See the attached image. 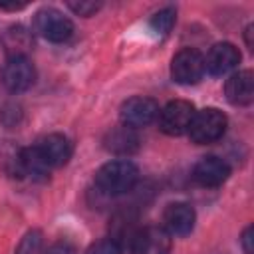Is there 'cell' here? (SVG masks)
Returning a JSON list of instances; mask_svg holds the SVG:
<instances>
[{
	"mask_svg": "<svg viewBox=\"0 0 254 254\" xmlns=\"http://www.w3.org/2000/svg\"><path fill=\"white\" fill-rule=\"evenodd\" d=\"M26 6V2H0L2 10H22Z\"/></svg>",
	"mask_w": 254,
	"mask_h": 254,
	"instance_id": "603a6c76",
	"label": "cell"
},
{
	"mask_svg": "<svg viewBox=\"0 0 254 254\" xmlns=\"http://www.w3.org/2000/svg\"><path fill=\"white\" fill-rule=\"evenodd\" d=\"M230 177V167L224 159L216 157V155H208L202 157L194 169H192V179L196 185L206 187V189H214L220 187L222 183H226V179Z\"/></svg>",
	"mask_w": 254,
	"mask_h": 254,
	"instance_id": "30bf717a",
	"label": "cell"
},
{
	"mask_svg": "<svg viewBox=\"0 0 254 254\" xmlns=\"http://www.w3.org/2000/svg\"><path fill=\"white\" fill-rule=\"evenodd\" d=\"M196 212L189 202H171L163 212V228L171 236H187L192 232Z\"/></svg>",
	"mask_w": 254,
	"mask_h": 254,
	"instance_id": "8fae6325",
	"label": "cell"
},
{
	"mask_svg": "<svg viewBox=\"0 0 254 254\" xmlns=\"http://www.w3.org/2000/svg\"><path fill=\"white\" fill-rule=\"evenodd\" d=\"M20 171H22V177H30L34 181H46L50 167L44 163L42 155L32 145V147L20 149Z\"/></svg>",
	"mask_w": 254,
	"mask_h": 254,
	"instance_id": "2e32d148",
	"label": "cell"
},
{
	"mask_svg": "<svg viewBox=\"0 0 254 254\" xmlns=\"http://www.w3.org/2000/svg\"><path fill=\"white\" fill-rule=\"evenodd\" d=\"M137 222V212L133 208H123L119 212H115V216L111 218V224H109V232H111V240H115L119 246H123L125 240L131 242L133 234L139 230L135 226Z\"/></svg>",
	"mask_w": 254,
	"mask_h": 254,
	"instance_id": "9a60e30c",
	"label": "cell"
},
{
	"mask_svg": "<svg viewBox=\"0 0 254 254\" xmlns=\"http://www.w3.org/2000/svg\"><path fill=\"white\" fill-rule=\"evenodd\" d=\"M42 238L44 236H42V232L38 228L28 230L22 236V240H20L18 248L14 250V254H40V250H42Z\"/></svg>",
	"mask_w": 254,
	"mask_h": 254,
	"instance_id": "ac0fdd59",
	"label": "cell"
},
{
	"mask_svg": "<svg viewBox=\"0 0 254 254\" xmlns=\"http://www.w3.org/2000/svg\"><path fill=\"white\" fill-rule=\"evenodd\" d=\"M173 238L163 226H145L139 228L131 242V254H171Z\"/></svg>",
	"mask_w": 254,
	"mask_h": 254,
	"instance_id": "ba28073f",
	"label": "cell"
},
{
	"mask_svg": "<svg viewBox=\"0 0 254 254\" xmlns=\"http://www.w3.org/2000/svg\"><path fill=\"white\" fill-rule=\"evenodd\" d=\"M228 119L226 115L216 107H204L200 111H194V117L189 127V137L196 145H210L216 143L224 131H226Z\"/></svg>",
	"mask_w": 254,
	"mask_h": 254,
	"instance_id": "7a4b0ae2",
	"label": "cell"
},
{
	"mask_svg": "<svg viewBox=\"0 0 254 254\" xmlns=\"http://www.w3.org/2000/svg\"><path fill=\"white\" fill-rule=\"evenodd\" d=\"M240 244H242V250L244 254H254V228L252 224H248L242 234H240Z\"/></svg>",
	"mask_w": 254,
	"mask_h": 254,
	"instance_id": "44dd1931",
	"label": "cell"
},
{
	"mask_svg": "<svg viewBox=\"0 0 254 254\" xmlns=\"http://www.w3.org/2000/svg\"><path fill=\"white\" fill-rule=\"evenodd\" d=\"M141 145V139L137 135V129H131L127 125H117L111 127L105 135H103V147L105 151L119 155V157H129L133 153H137Z\"/></svg>",
	"mask_w": 254,
	"mask_h": 254,
	"instance_id": "4fadbf2b",
	"label": "cell"
},
{
	"mask_svg": "<svg viewBox=\"0 0 254 254\" xmlns=\"http://www.w3.org/2000/svg\"><path fill=\"white\" fill-rule=\"evenodd\" d=\"M0 79L4 87L12 93L28 91L36 83V67L24 54H10L0 69Z\"/></svg>",
	"mask_w": 254,
	"mask_h": 254,
	"instance_id": "3957f363",
	"label": "cell"
},
{
	"mask_svg": "<svg viewBox=\"0 0 254 254\" xmlns=\"http://www.w3.org/2000/svg\"><path fill=\"white\" fill-rule=\"evenodd\" d=\"M38 153L42 155L44 163L50 167V169H58V167H64L71 155H73V145L71 141L62 135V133H50V135H44L36 145Z\"/></svg>",
	"mask_w": 254,
	"mask_h": 254,
	"instance_id": "9c48e42d",
	"label": "cell"
},
{
	"mask_svg": "<svg viewBox=\"0 0 254 254\" xmlns=\"http://www.w3.org/2000/svg\"><path fill=\"white\" fill-rule=\"evenodd\" d=\"M159 115V105L155 99L145 97V95H135L123 101L119 109V119L123 125L131 129H141L151 125Z\"/></svg>",
	"mask_w": 254,
	"mask_h": 254,
	"instance_id": "52a82bcc",
	"label": "cell"
},
{
	"mask_svg": "<svg viewBox=\"0 0 254 254\" xmlns=\"http://www.w3.org/2000/svg\"><path fill=\"white\" fill-rule=\"evenodd\" d=\"M226 99L236 107H246L254 101V73L250 69L234 71L224 83Z\"/></svg>",
	"mask_w": 254,
	"mask_h": 254,
	"instance_id": "5bb4252c",
	"label": "cell"
},
{
	"mask_svg": "<svg viewBox=\"0 0 254 254\" xmlns=\"http://www.w3.org/2000/svg\"><path fill=\"white\" fill-rule=\"evenodd\" d=\"M240 64V52L230 42H218L214 44L206 58H204V69L210 75H226Z\"/></svg>",
	"mask_w": 254,
	"mask_h": 254,
	"instance_id": "7c38bea8",
	"label": "cell"
},
{
	"mask_svg": "<svg viewBox=\"0 0 254 254\" xmlns=\"http://www.w3.org/2000/svg\"><path fill=\"white\" fill-rule=\"evenodd\" d=\"M46 254H75V248L67 240H58L46 250Z\"/></svg>",
	"mask_w": 254,
	"mask_h": 254,
	"instance_id": "7402d4cb",
	"label": "cell"
},
{
	"mask_svg": "<svg viewBox=\"0 0 254 254\" xmlns=\"http://www.w3.org/2000/svg\"><path fill=\"white\" fill-rule=\"evenodd\" d=\"M85 254H123V246H119L115 240L111 238H103V240H97L93 242Z\"/></svg>",
	"mask_w": 254,
	"mask_h": 254,
	"instance_id": "d6986e66",
	"label": "cell"
},
{
	"mask_svg": "<svg viewBox=\"0 0 254 254\" xmlns=\"http://www.w3.org/2000/svg\"><path fill=\"white\" fill-rule=\"evenodd\" d=\"M252 32H254V26L250 24V26L246 28V32H244V36H246V46H248L250 50L254 48V44H252Z\"/></svg>",
	"mask_w": 254,
	"mask_h": 254,
	"instance_id": "cb8c5ba5",
	"label": "cell"
},
{
	"mask_svg": "<svg viewBox=\"0 0 254 254\" xmlns=\"http://www.w3.org/2000/svg\"><path fill=\"white\" fill-rule=\"evenodd\" d=\"M175 20H177V10L175 8H163L151 16L149 26L157 36H167L173 30Z\"/></svg>",
	"mask_w": 254,
	"mask_h": 254,
	"instance_id": "e0dca14e",
	"label": "cell"
},
{
	"mask_svg": "<svg viewBox=\"0 0 254 254\" xmlns=\"http://www.w3.org/2000/svg\"><path fill=\"white\" fill-rule=\"evenodd\" d=\"M34 28L44 40L54 42V44L67 42L73 34V22L56 8L38 10L34 18Z\"/></svg>",
	"mask_w": 254,
	"mask_h": 254,
	"instance_id": "277c9868",
	"label": "cell"
},
{
	"mask_svg": "<svg viewBox=\"0 0 254 254\" xmlns=\"http://www.w3.org/2000/svg\"><path fill=\"white\" fill-rule=\"evenodd\" d=\"M204 71V56L194 48H183L171 60V77L181 85L198 83Z\"/></svg>",
	"mask_w": 254,
	"mask_h": 254,
	"instance_id": "5b68a950",
	"label": "cell"
},
{
	"mask_svg": "<svg viewBox=\"0 0 254 254\" xmlns=\"http://www.w3.org/2000/svg\"><path fill=\"white\" fill-rule=\"evenodd\" d=\"M139 181V169L129 159H113L95 171V187L107 196L129 192Z\"/></svg>",
	"mask_w": 254,
	"mask_h": 254,
	"instance_id": "6da1fadb",
	"label": "cell"
},
{
	"mask_svg": "<svg viewBox=\"0 0 254 254\" xmlns=\"http://www.w3.org/2000/svg\"><path fill=\"white\" fill-rule=\"evenodd\" d=\"M67 8H69L73 14L87 18V16H93V14H95V12L101 8V2H91V0H81V2H67Z\"/></svg>",
	"mask_w": 254,
	"mask_h": 254,
	"instance_id": "ffe728a7",
	"label": "cell"
},
{
	"mask_svg": "<svg viewBox=\"0 0 254 254\" xmlns=\"http://www.w3.org/2000/svg\"><path fill=\"white\" fill-rule=\"evenodd\" d=\"M159 129L165 135L179 137L185 135L190 127V121L194 117V107L187 99H175L169 101L163 109H159Z\"/></svg>",
	"mask_w": 254,
	"mask_h": 254,
	"instance_id": "8992f818",
	"label": "cell"
}]
</instances>
